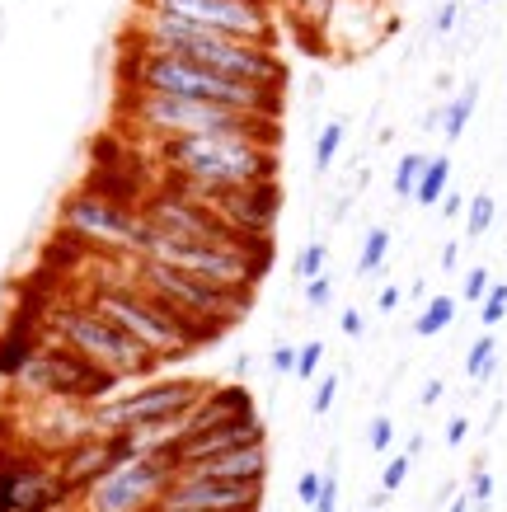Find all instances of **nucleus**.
<instances>
[{
	"mask_svg": "<svg viewBox=\"0 0 507 512\" xmlns=\"http://www.w3.org/2000/svg\"><path fill=\"white\" fill-rule=\"evenodd\" d=\"M489 287H493V273H489L484 264H475L470 273H465V282H461V301H475V306H479Z\"/></svg>",
	"mask_w": 507,
	"mask_h": 512,
	"instance_id": "30",
	"label": "nucleus"
},
{
	"mask_svg": "<svg viewBox=\"0 0 507 512\" xmlns=\"http://www.w3.org/2000/svg\"><path fill=\"white\" fill-rule=\"evenodd\" d=\"M155 179H174L188 188H240L282 174L277 141L249 132H193V137L151 141Z\"/></svg>",
	"mask_w": 507,
	"mask_h": 512,
	"instance_id": "1",
	"label": "nucleus"
},
{
	"mask_svg": "<svg viewBox=\"0 0 507 512\" xmlns=\"http://www.w3.org/2000/svg\"><path fill=\"white\" fill-rule=\"evenodd\" d=\"M268 442H254V447H235L221 451V456H207V461H193V466L174 470V475H207V480H268Z\"/></svg>",
	"mask_w": 507,
	"mask_h": 512,
	"instance_id": "15",
	"label": "nucleus"
},
{
	"mask_svg": "<svg viewBox=\"0 0 507 512\" xmlns=\"http://www.w3.org/2000/svg\"><path fill=\"white\" fill-rule=\"evenodd\" d=\"M160 503L174 512H259L263 480H207V475H174Z\"/></svg>",
	"mask_w": 507,
	"mask_h": 512,
	"instance_id": "12",
	"label": "nucleus"
},
{
	"mask_svg": "<svg viewBox=\"0 0 507 512\" xmlns=\"http://www.w3.org/2000/svg\"><path fill=\"white\" fill-rule=\"evenodd\" d=\"M296 343H277L273 353H268V367H273V376H292L296 372Z\"/></svg>",
	"mask_w": 507,
	"mask_h": 512,
	"instance_id": "35",
	"label": "nucleus"
},
{
	"mask_svg": "<svg viewBox=\"0 0 507 512\" xmlns=\"http://www.w3.org/2000/svg\"><path fill=\"white\" fill-rule=\"evenodd\" d=\"M475 5H489V0H475Z\"/></svg>",
	"mask_w": 507,
	"mask_h": 512,
	"instance_id": "45",
	"label": "nucleus"
},
{
	"mask_svg": "<svg viewBox=\"0 0 507 512\" xmlns=\"http://www.w3.org/2000/svg\"><path fill=\"white\" fill-rule=\"evenodd\" d=\"M118 85L123 90H151V94H179V99H207V104H231L245 113H263V118H282V99L287 90L277 85H249V80L221 76L207 66L188 62V57H169V52H151L123 38L118 52Z\"/></svg>",
	"mask_w": 507,
	"mask_h": 512,
	"instance_id": "3",
	"label": "nucleus"
},
{
	"mask_svg": "<svg viewBox=\"0 0 507 512\" xmlns=\"http://www.w3.org/2000/svg\"><path fill=\"white\" fill-rule=\"evenodd\" d=\"M456 19H461V5H456V0H446L442 10H437V19H432V29H437V33L446 38V33L456 29Z\"/></svg>",
	"mask_w": 507,
	"mask_h": 512,
	"instance_id": "37",
	"label": "nucleus"
},
{
	"mask_svg": "<svg viewBox=\"0 0 507 512\" xmlns=\"http://www.w3.org/2000/svg\"><path fill=\"white\" fill-rule=\"evenodd\" d=\"M259 404H254V390L245 386V381H221V386H207V395H202L193 409L184 414V437L202 433V428H212V423L221 419H240V414H254Z\"/></svg>",
	"mask_w": 507,
	"mask_h": 512,
	"instance_id": "14",
	"label": "nucleus"
},
{
	"mask_svg": "<svg viewBox=\"0 0 507 512\" xmlns=\"http://www.w3.org/2000/svg\"><path fill=\"white\" fill-rule=\"evenodd\" d=\"M446 188H451V156H428V170L418 179L414 202L418 207H437L446 198Z\"/></svg>",
	"mask_w": 507,
	"mask_h": 512,
	"instance_id": "19",
	"label": "nucleus"
},
{
	"mask_svg": "<svg viewBox=\"0 0 507 512\" xmlns=\"http://www.w3.org/2000/svg\"><path fill=\"white\" fill-rule=\"evenodd\" d=\"M442 381H437V376H432V381H428V386H423V404H437V400H442Z\"/></svg>",
	"mask_w": 507,
	"mask_h": 512,
	"instance_id": "43",
	"label": "nucleus"
},
{
	"mask_svg": "<svg viewBox=\"0 0 507 512\" xmlns=\"http://www.w3.org/2000/svg\"><path fill=\"white\" fill-rule=\"evenodd\" d=\"M329 296H334V278H329V273H320V278L306 282V306L310 311H324V306H329Z\"/></svg>",
	"mask_w": 507,
	"mask_h": 512,
	"instance_id": "34",
	"label": "nucleus"
},
{
	"mask_svg": "<svg viewBox=\"0 0 507 512\" xmlns=\"http://www.w3.org/2000/svg\"><path fill=\"white\" fill-rule=\"evenodd\" d=\"M456 296H428L423 301V311H418V320H414V334L418 339H437L442 329H451V320H456Z\"/></svg>",
	"mask_w": 507,
	"mask_h": 512,
	"instance_id": "17",
	"label": "nucleus"
},
{
	"mask_svg": "<svg viewBox=\"0 0 507 512\" xmlns=\"http://www.w3.org/2000/svg\"><path fill=\"white\" fill-rule=\"evenodd\" d=\"M38 343H43V325H38V315H19L10 325L0 329V381L10 386L24 367H29V357L38 353Z\"/></svg>",
	"mask_w": 507,
	"mask_h": 512,
	"instance_id": "16",
	"label": "nucleus"
},
{
	"mask_svg": "<svg viewBox=\"0 0 507 512\" xmlns=\"http://www.w3.org/2000/svg\"><path fill=\"white\" fill-rule=\"evenodd\" d=\"M475 104H479V85H465V90L442 109V137L446 141L465 137V127H470V118H475Z\"/></svg>",
	"mask_w": 507,
	"mask_h": 512,
	"instance_id": "18",
	"label": "nucleus"
},
{
	"mask_svg": "<svg viewBox=\"0 0 507 512\" xmlns=\"http://www.w3.org/2000/svg\"><path fill=\"white\" fill-rule=\"evenodd\" d=\"M169 480H174L169 456H137V461L113 466L104 480H94L71 512H146L160 503Z\"/></svg>",
	"mask_w": 507,
	"mask_h": 512,
	"instance_id": "10",
	"label": "nucleus"
},
{
	"mask_svg": "<svg viewBox=\"0 0 507 512\" xmlns=\"http://www.w3.org/2000/svg\"><path fill=\"white\" fill-rule=\"evenodd\" d=\"M385 254H390V226H371L367 240H362V254H357V278H371L385 268Z\"/></svg>",
	"mask_w": 507,
	"mask_h": 512,
	"instance_id": "21",
	"label": "nucleus"
},
{
	"mask_svg": "<svg viewBox=\"0 0 507 512\" xmlns=\"http://www.w3.org/2000/svg\"><path fill=\"white\" fill-rule=\"evenodd\" d=\"M310 512H338V475H334V470H324L320 498H315V508H310Z\"/></svg>",
	"mask_w": 507,
	"mask_h": 512,
	"instance_id": "36",
	"label": "nucleus"
},
{
	"mask_svg": "<svg viewBox=\"0 0 507 512\" xmlns=\"http://www.w3.org/2000/svg\"><path fill=\"white\" fill-rule=\"evenodd\" d=\"M118 127L127 137L165 141V137H193V132H249L263 141H282V118H263L231 104H207V99H179V94H151V90H123L113 99Z\"/></svg>",
	"mask_w": 507,
	"mask_h": 512,
	"instance_id": "4",
	"label": "nucleus"
},
{
	"mask_svg": "<svg viewBox=\"0 0 507 512\" xmlns=\"http://www.w3.org/2000/svg\"><path fill=\"white\" fill-rule=\"evenodd\" d=\"M118 264H123V273L137 287L160 296L169 311H179L193 325H207L212 334L235 329L249 315V306H254L249 292H226V287H216V282L198 278V273H184V268L165 264V259H151V254H127Z\"/></svg>",
	"mask_w": 507,
	"mask_h": 512,
	"instance_id": "6",
	"label": "nucleus"
},
{
	"mask_svg": "<svg viewBox=\"0 0 507 512\" xmlns=\"http://www.w3.org/2000/svg\"><path fill=\"white\" fill-rule=\"evenodd\" d=\"M437 207H442L446 217H461V212H465V198H461V193H456V188H446V198L437 202Z\"/></svg>",
	"mask_w": 507,
	"mask_h": 512,
	"instance_id": "40",
	"label": "nucleus"
},
{
	"mask_svg": "<svg viewBox=\"0 0 507 512\" xmlns=\"http://www.w3.org/2000/svg\"><path fill=\"white\" fill-rule=\"evenodd\" d=\"M465 494H470V503H475V508H489L493 503V475L484 466H475V475H470V489H465Z\"/></svg>",
	"mask_w": 507,
	"mask_h": 512,
	"instance_id": "32",
	"label": "nucleus"
},
{
	"mask_svg": "<svg viewBox=\"0 0 507 512\" xmlns=\"http://www.w3.org/2000/svg\"><path fill=\"white\" fill-rule=\"evenodd\" d=\"M507 320V282H493L484 301H479V325L484 329H498Z\"/></svg>",
	"mask_w": 507,
	"mask_h": 512,
	"instance_id": "25",
	"label": "nucleus"
},
{
	"mask_svg": "<svg viewBox=\"0 0 507 512\" xmlns=\"http://www.w3.org/2000/svg\"><path fill=\"white\" fill-rule=\"evenodd\" d=\"M367 447L376 451V456L395 447V423H390V414H376V419H371V428H367Z\"/></svg>",
	"mask_w": 507,
	"mask_h": 512,
	"instance_id": "31",
	"label": "nucleus"
},
{
	"mask_svg": "<svg viewBox=\"0 0 507 512\" xmlns=\"http://www.w3.org/2000/svg\"><path fill=\"white\" fill-rule=\"evenodd\" d=\"M423 170H428V156H418V151H404L400 165H395V179H390V188H395V198L409 202L418 193V179H423Z\"/></svg>",
	"mask_w": 507,
	"mask_h": 512,
	"instance_id": "23",
	"label": "nucleus"
},
{
	"mask_svg": "<svg viewBox=\"0 0 507 512\" xmlns=\"http://www.w3.org/2000/svg\"><path fill=\"white\" fill-rule=\"evenodd\" d=\"M338 325H343V334H348V339H362V311H353V306H348V311L338 315Z\"/></svg>",
	"mask_w": 507,
	"mask_h": 512,
	"instance_id": "39",
	"label": "nucleus"
},
{
	"mask_svg": "<svg viewBox=\"0 0 507 512\" xmlns=\"http://www.w3.org/2000/svg\"><path fill=\"white\" fill-rule=\"evenodd\" d=\"M132 10H155V15H174L188 24H202L212 33H231L245 43L277 47V5L273 0H132Z\"/></svg>",
	"mask_w": 507,
	"mask_h": 512,
	"instance_id": "9",
	"label": "nucleus"
},
{
	"mask_svg": "<svg viewBox=\"0 0 507 512\" xmlns=\"http://www.w3.org/2000/svg\"><path fill=\"white\" fill-rule=\"evenodd\" d=\"M493 217H498V202H493V193H475V198L465 202V235H470V240L489 235L493 231Z\"/></svg>",
	"mask_w": 507,
	"mask_h": 512,
	"instance_id": "24",
	"label": "nucleus"
},
{
	"mask_svg": "<svg viewBox=\"0 0 507 512\" xmlns=\"http://www.w3.org/2000/svg\"><path fill=\"white\" fill-rule=\"evenodd\" d=\"M212 381L202 376H146V381H127L113 400L94 404V428L99 433H132L146 423H174L207 395Z\"/></svg>",
	"mask_w": 507,
	"mask_h": 512,
	"instance_id": "7",
	"label": "nucleus"
},
{
	"mask_svg": "<svg viewBox=\"0 0 507 512\" xmlns=\"http://www.w3.org/2000/svg\"><path fill=\"white\" fill-rule=\"evenodd\" d=\"M57 235L76 240L90 254L127 259V254H141V212L80 184L76 193H66L62 212H57Z\"/></svg>",
	"mask_w": 507,
	"mask_h": 512,
	"instance_id": "8",
	"label": "nucleus"
},
{
	"mask_svg": "<svg viewBox=\"0 0 507 512\" xmlns=\"http://www.w3.org/2000/svg\"><path fill=\"white\" fill-rule=\"evenodd\" d=\"M376 306H381V311L390 315L395 306H400V287H381V296H376Z\"/></svg>",
	"mask_w": 507,
	"mask_h": 512,
	"instance_id": "41",
	"label": "nucleus"
},
{
	"mask_svg": "<svg viewBox=\"0 0 507 512\" xmlns=\"http://www.w3.org/2000/svg\"><path fill=\"white\" fill-rule=\"evenodd\" d=\"M465 437H470V419H465V414H456V419L446 423V447H461Z\"/></svg>",
	"mask_w": 507,
	"mask_h": 512,
	"instance_id": "38",
	"label": "nucleus"
},
{
	"mask_svg": "<svg viewBox=\"0 0 507 512\" xmlns=\"http://www.w3.org/2000/svg\"><path fill=\"white\" fill-rule=\"evenodd\" d=\"M123 38L137 47H151V52L188 57V62L207 66V71L249 80V85H277V90H287V62H282L277 47L245 43V38H231V33H212V29H202V24H188V19L155 15V10H132V24H127Z\"/></svg>",
	"mask_w": 507,
	"mask_h": 512,
	"instance_id": "2",
	"label": "nucleus"
},
{
	"mask_svg": "<svg viewBox=\"0 0 507 512\" xmlns=\"http://www.w3.org/2000/svg\"><path fill=\"white\" fill-rule=\"evenodd\" d=\"M343 137H348L343 118H329V123L320 127V137H315V174H329V165H334L338 151H343Z\"/></svg>",
	"mask_w": 507,
	"mask_h": 512,
	"instance_id": "22",
	"label": "nucleus"
},
{
	"mask_svg": "<svg viewBox=\"0 0 507 512\" xmlns=\"http://www.w3.org/2000/svg\"><path fill=\"white\" fill-rule=\"evenodd\" d=\"M338 400V376L334 372H320L315 376V400H310V414H329Z\"/></svg>",
	"mask_w": 507,
	"mask_h": 512,
	"instance_id": "29",
	"label": "nucleus"
},
{
	"mask_svg": "<svg viewBox=\"0 0 507 512\" xmlns=\"http://www.w3.org/2000/svg\"><path fill=\"white\" fill-rule=\"evenodd\" d=\"M188 193H198L235 235H245V240H273V226L282 217V184L277 179L240 184V188H188Z\"/></svg>",
	"mask_w": 507,
	"mask_h": 512,
	"instance_id": "11",
	"label": "nucleus"
},
{
	"mask_svg": "<svg viewBox=\"0 0 507 512\" xmlns=\"http://www.w3.org/2000/svg\"><path fill=\"white\" fill-rule=\"evenodd\" d=\"M38 325H43L47 339L76 348L80 357H90V362H99L108 372H123L127 381H146V376L165 372V362L151 348H141L127 329H118L108 315H99L80 296H52V301H43Z\"/></svg>",
	"mask_w": 507,
	"mask_h": 512,
	"instance_id": "5",
	"label": "nucleus"
},
{
	"mask_svg": "<svg viewBox=\"0 0 507 512\" xmlns=\"http://www.w3.org/2000/svg\"><path fill=\"white\" fill-rule=\"evenodd\" d=\"M456 259H461V245H456V240H446V245H442V268H446V273L456 268Z\"/></svg>",
	"mask_w": 507,
	"mask_h": 512,
	"instance_id": "42",
	"label": "nucleus"
},
{
	"mask_svg": "<svg viewBox=\"0 0 507 512\" xmlns=\"http://www.w3.org/2000/svg\"><path fill=\"white\" fill-rule=\"evenodd\" d=\"M254 442H268V423L263 414H240V419H221L212 428H202V433L184 437L179 447H174V470L193 466V461H207V456H221V451H235V447H254Z\"/></svg>",
	"mask_w": 507,
	"mask_h": 512,
	"instance_id": "13",
	"label": "nucleus"
},
{
	"mask_svg": "<svg viewBox=\"0 0 507 512\" xmlns=\"http://www.w3.org/2000/svg\"><path fill=\"white\" fill-rule=\"evenodd\" d=\"M324 264H329V245H324V240H310V245H301V254H296V278L301 282L320 278Z\"/></svg>",
	"mask_w": 507,
	"mask_h": 512,
	"instance_id": "26",
	"label": "nucleus"
},
{
	"mask_svg": "<svg viewBox=\"0 0 507 512\" xmlns=\"http://www.w3.org/2000/svg\"><path fill=\"white\" fill-rule=\"evenodd\" d=\"M493 367H498V339H493V329H484V334L470 343V353H465V376H470V381H489Z\"/></svg>",
	"mask_w": 507,
	"mask_h": 512,
	"instance_id": "20",
	"label": "nucleus"
},
{
	"mask_svg": "<svg viewBox=\"0 0 507 512\" xmlns=\"http://www.w3.org/2000/svg\"><path fill=\"white\" fill-rule=\"evenodd\" d=\"M409 470H414V456H409V451H400V456H390V461H385V470H381V498L400 494L404 480H409Z\"/></svg>",
	"mask_w": 507,
	"mask_h": 512,
	"instance_id": "27",
	"label": "nucleus"
},
{
	"mask_svg": "<svg viewBox=\"0 0 507 512\" xmlns=\"http://www.w3.org/2000/svg\"><path fill=\"white\" fill-rule=\"evenodd\" d=\"M320 362H324V343L320 339H310L301 353H296V372H292V381H315L320 376Z\"/></svg>",
	"mask_w": 507,
	"mask_h": 512,
	"instance_id": "28",
	"label": "nucleus"
},
{
	"mask_svg": "<svg viewBox=\"0 0 507 512\" xmlns=\"http://www.w3.org/2000/svg\"><path fill=\"white\" fill-rule=\"evenodd\" d=\"M277 10H282V15H292V10H301V5H306V0H273Z\"/></svg>",
	"mask_w": 507,
	"mask_h": 512,
	"instance_id": "44",
	"label": "nucleus"
},
{
	"mask_svg": "<svg viewBox=\"0 0 507 512\" xmlns=\"http://www.w3.org/2000/svg\"><path fill=\"white\" fill-rule=\"evenodd\" d=\"M320 484H324V470H301V480H296V503H301V508H315Z\"/></svg>",
	"mask_w": 507,
	"mask_h": 512,
	"instance_id": "33",
	"label": "nucleus"
}]
</instances>
